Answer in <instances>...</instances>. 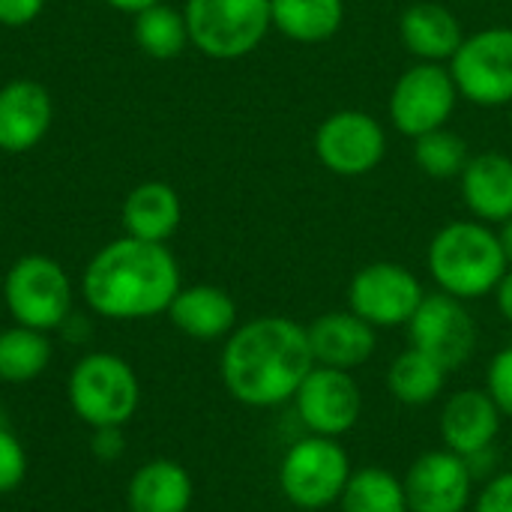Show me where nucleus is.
Instances as JSON below:
<instances>
[{
	"mask_svg": "<svg viewBox=\"0 0 512 512\" xmlns=\"http://www.w3.org/2000/svg\"><path fill=\"white\" fill-rule=\"evenodd\" d=\"M312 369L309 333L285 315L237 324L225 339L219 360L225 390L246 408H279L294 402Z\"/></svg>",
	"mask_w": 512,
	"mask_h": 512,
	"instance_id": "nucleus-1",
	"label": "nucleus"
},
{
	"mask_svg": "<svg viewBox=\"0 0 512 512\" xmlns=\"http://www.w3.org/2000/svg\"><path fill=\"white\" fill-rule=\"evenodd\" d=\"M180 288V267L171 249L135 237L102 246L81 276L84 303L111 321L156 318L168 312Z\"/></svg>",
	"mask_w": 512,
	"mask_h": 512,
	"instance_id": "nucleus-2",
	"label": "nucleus"
},
{
	"mask_svg": "<svg viewBox=\"0 0 512 512\" xmlns=\"http://www.w3.org/2000/svg\"><path fill=\"white\" fill-rule=\"evenodd\" d=\"M426 264L438 291L465 303L495 294L510 270L498 231L480 219L444 225L429 243Z\"/></svg>",
	"mask_w": 512,
	"mask_h": 512,
	"instance_id": "nucleus-3",
	"label": "nucleus"
},
{
	"mask_svg": "<svg viewBox=\"0 0 512 512\" xmlns=\"http://www.w3.org/2000/svg\"><path fill=\"white\" fill-rule=\"evenodd\" d=\"M351 474L354 465L339 438L306 435L285 450L279 462V489L291 507L318 512L339 504Z\"/></svg>",
	"mask_w": 512,
	"mask_h": 512,
	"instance_id": "nucleus-4",
	"label": "nucleus"
},
{
	"mask_svg": "<svg viewBox=\"0 0 512 512\" xmlns=\"http://www.w3.org/2000/svg\"><path fill=\"white\" fill-rule=\"evenodd\" d=\"M189 42L210 60H240L273 30L270 0H186Z\"/></svg>",
	"mask_w": 512,
	"mask_h": 512,
	"instance_id": "nucleus-5",
	"label": "nucleus"
},
{
	"mask_svg": "<svg viewBox=\"0 0 512 512\" xmlns=\"http://www.w3.org/2000/svg\"><path fill=\"white\" fill-rule=\"evenodd\" d=\"M69 405L90 429L123 426L141 405V384L135 369L105 351L81 357L69 375Z\"/></svg>",
	"mask_w": 512,
	"mask_h": 512,
	"instance_id": "nucleus-6",
	"label": "nucleus"
},
{
	"mask_svg": "<svg viewBox=\"0 0 512 512\" xmlns=\"http://www.w3.org/2000/svg\"><path fill=\"white\" fill-rule=\"evenodd\" d=\"M3 300L15 324L51 333L72 315V282L54 258L24 255L3 279Z\"/></svg>",
	"mask_w": 512,
	"mask_h": 512,
	"instance_id": "nucleus-7",
	"label": "nucleus"
},
{
	"mask_svg": "<svg viewBox=\"0 0 512 512\" xmlns=\"http://www.w3.org/2000/svg\"><path fill=\"white\" fill-rule=\"evenodd\" d=\"M450 72L468 102L480 108L512 105V27H486L465 36Z\"/></svg>",
	"mask_w": 512,
	"mask_h": 512,
	"instance_id": "nucleus-8",
	"label": "nucleus"
},
{
	"mask_svg": "<svg viewBox=\"0 0 512 512\" xmlns=\"http://www.w3.org/2000/svg\"><path fill=\"white\" fill-rule=\"evenodd\" d=\"M459 102V87L453 81L450 66L417 60L411 69L399 75L390 93V120L408 135L420 138L432 129L447 126Z\"/></svg>",
	"mask_w": 512,
	"mask_h": 512,
	"instance_id": "nucleus-9",
	"label": "nucleus"
},
{
	"mask_svg": "<svg viewBox=\"0 0 512 512\" xmlns=\"http://www.w3.org/2000/svg\"><path fill=\"white\" fill-rule=\"evenodd\" d=\"M426 291L420 279L393 261H375L354 273L348 285V309L375 330L408 327Z\"/></svg>",
	"mask_w": 512,
	"mask_h": 512,
	"instance_id": "nucleus-10",
	"label": "nucleus"
},
{
	"mask_svg": "<svg viewBox=\"0 0 512 512\" xmlns=\"http://www.w3.org/2000/svg\"><path fill=\"white\" fill-rule=\"evenodd\" d=\"M411 348L423 351L447 372L465 366L477 351V321L468 312L465 300H456L444 291L426 294L414 318L408 321Z\"/></svg>",
	"mask_w": 512,
	"mask_h": 512,
	"instance_id": "nucleus-11",
	"label": "nucleus"
},
{
	"mask_svg": "<svg viewBox=\"0 0 512 512\" xmlns=\"http://www.w3.org/2000/svg\"><path fill=\"white\" fill-rule=\"evenodd\" d=\"M387 153L384 126L357 108L333 111L315 132V156L336 177H363L381 165Z\"/></svg>",
	"mask_w": 512,
	"mask_h": 512,
	"instance_id": "nucleus-12",
	"label": "nucleus"
},
{
	"mask_svg": "<svg viewBox=\"0 0 512 512\" xmlns=\"http://www.w3.org/2000/svg\"><path fill=\"white\" fill-rule=\"evenodd\" d=\"M297 417L309 435L342 438L348 435L363 414V393L351 372L315 366L294 396Z\"/></svg>",
	"mask_w": 512,
	"mask_h": 512,
	"instance_id": "nucleus-13",
	"label": "nucleus"
},
{
	"mask_svg": "<svg viewBox=\"0 0 512 512\" xmlns=\"http://www.w3.org/2000/svg\"><path fill=\"white\" fill-rule=\"evenodd\" d=\"M402 486L411 512H465L477 495L471 462L447 447L417 456Z\"/></svg>",
	"mask_w": 512,
	"mask_h": 512,
	"instance_id": "nucleus-14",
	"label": "nucleus"
},
{
	"mask_svg": "<svg viewBox=\"0 0 512 512\" xmlns=\"http://www.w3.org/2000/svg\"><path fill=\"white\" fill-rule=\"evenodd\" d=\"M501 423H504V414L498 411L492 396L486 390L471 387V390L453 393L444 402L438 432L447 450L459 453L468 462H477L495 447L501 435Z\"/></svg>",
	"mask_w": 512,
	"mask_h": 512,
	"instance_id": "nucleus-15",
	"label": "nucleus"
},
{
	"mask_svg": "<svg viewBox=\"0 0 512 512\" xmlns=\"http://www.w3.org/2000/svg\"><path fill=\"white\" fill-rule=\"evenodd\" d=\"M54 105L39 81L18 78L0 87V150L27 153L51 129Z\"/></svg>",
	"mask_w": 512,
	"mask_h": 512,
	"instance_id": "nucleus-16",
	"label": "nucleus"
},
{
	"mask_svg": "<svg viewBox=\"0 0 512 512\" xmlns=\"http://www.w3.org/2000/svg\"><path fill=\"white\" fill-rule=\"evenodd\" d=\"M309 348L315 357V366H330V369H345L354 372L378 348V330L366 324L360 315L348 312H327L318 315L309 327Z\"/></svg>",
	"mask_w": 512,
	"mask_h": 512,
	"instance_id": "nucleus-17",
	"label": "nucleus"
},
{
	"mask_svg": "<svg viewBox=\"0 0 512 512\" xmlns=\"http://www.w3.org/2000/svg\"><path fill=\"white\" fill-rule=\"evenodd\" d=\"M399 36L408 54L423 63H450L459 45L465 42L462 21L435 0L411 3L399 18Z\"/></svg>",
	"mask_w": 512,
	"mask_h": 512,
	"instance_id": "nucleus-18",
	"label": "nucleus"
},
{
	"mask_svg": "<svg viewBox=\"0 0 512 512\" xmlns=\"http://www.w3.org/2000/svg\"><path fill=\"white\" fill-rule=\"evenodd\" d=\"M465 207L486 225L512 216V159L507 153H477L459 174Z\"/></svg>",
	"mask_w": 512,
	"mask_h": 512,
	"instance_id": "nucleus-19",
	"label": "nucleus"
},
{
	"mask_svg": "<svg viewBox=\"0 0 512 512\" xmlns=\"http://www.w3.org/2000/svg\"><path fill=\"white\" fill-rule=\"evenodd\" d=\"M165 315L183 336L198 342L228 339L237 327V303L216 285L180 288Z\"/></svg>",
	"mask_w": 512,
	"mask_h": 512,
	"instance_id": "nucleus-20",
	"label": "nucleus"
},
{
	"mask_svg": "<svg viewBox=\"0 0 512 512\" xmlns=\"http://www.w3.org/2000/svg\"><path fill=\"white\" fill-rule=\"evenodd\" d=\"M195 486L189 471L171 459H153L141 465L126 489L129 512H189Z\"/></svg>",
	"mask_w": 512,
	"mask_h": 512,
	"instance_id": "nucleus-21",
	"label": "nucleus"
},
{
	"mask_svg": "<svg viewBox=\"0 0 512 512\" xmlns=\"http://www.w3.org/2000/svg\"><path fill=\"white\" fill-rule=\"evenodd\" d=\"M183 219L180 195L174 186L162 180H147L135 186L123 201V228L126 237L147 240V243H165Z\"/></svg>",
	"mask_w": 512,
	"mask_h": 512,
	"instance_id": "nucleus-22",
	"label": "nucleus"
},
{
	"mask_svg": "<svg viewBox=\"0 0 512 512\" xmlns=\"http://www.w3.org/2000/svg\"><path fill=\"white\" fill-rule=\"evenodd\" d=\"M273 27L303 45L327 42L345 21V0H270Z\"/></svg>",
	"mask_w": 512,
	"mask_h": 512,
	"instance_id": "nucleus-23",
	"label": "nucleus"
},
{
	"mask_svg": "<svg viewBox=\"0 0 512 512\" xmlns=\"http://www.w3.org/2000/svg\"><path fill=\"white\" fill-rule=\"evenodd\" d=\"M447 369L417 348H405L387 369V390L399 405L426 408L447 387Z\"/></svg>",
	"mask_w": 512,
	"mask_h": 512,
	"instance_id": "nucleus-24",
	"label": "nucleus"
},
{
	"mask_svg": "<svg viewBox=\"0 0 512 512\" xmlns=\"http://www.w3.org/2000/svg\"><path fill=\"white\" fill-rule=\"evenodd\" d=\"M51 363L48 333L33 327H6L0 330V381L27 384L39 378Z\"/></svg>",
	"mask_w": 512,
	"mask_h": 512,
	"instance_id": "nucleus-25",
	"label": "nucleus"
},
{
	"mask_svg": "<svg viewBox=\"0 0 512 512\" xmlns=\"http://www.w3.org/2000/svg\"><path fill=\"white\" fill-rule=\"evenodd\" d=\"M339 512H411L405 486L381 465L357 468L339 498Z\"/></svg>",
	"mask_w": 512,
	"mask_h": 512,
	"instance_id": "nucleus-26",
	"label": "nucleus"
},
{
	"mask_svg": "<svg viewBox=\"0 0 512 512\" xmlns=\"http://www.w3.org/2000/svg\"><path fill=\"white\" fill-rule=\"evenodd\" d=\"M132 18H135L132 24L135 45L153 60H174L186 51V45H192L186 15L168 3H156Z\"/></svg>",
	"mask_w": 512,
	"mask_h": 512,
	"instance_id": "nucleus-27",
	"label": "nucleus"
},
{
	"mask_svg": "<svg viewBox=\"0 0 512 512\" xmlns=\"http://www.w3.org/2000/svg\"><path fill=\"white\" fill-rule=\"evenodd\" d=\"M471 153H468V141L441 126V129H432L420 138H414V162L417 168L432 177V180H453L465 171Z\"/></svg>",
	"mask_w": 512,
	"mask_h": 512,
	"instance_id": "nucleus-28",
	"label": "nucleus"
},
{
	"mask_svg": "<svg viewBox=\"0 0 512 512\" xmlns=\"http://www.w3.org/2000/svg\"><path fill=\"white\" fill-rule=\"evenodd\" d=\"M486 393L504 414V420H512V345L501 348L486 372Z\"/></svg>",
	"mask_w": 512,
	"mask_h": 512,
	"instance_id": "nucleus-29",
	"label": "nucleus"
},
{
	"mask_svg": "<svg viewBox=\"0 0 512 512\" xmlns=\"http://www.w3.org/2000/svg\"><path fill=\"white\" fill-rule=\"evenodd\" d=\"M24 474H27L24 447L9 429L0 426V495L15 492L24 483Z\"/></svg>",
	"mask_w": 512,
	"mask_h": 512,
	"instance_id": "nucleus-30",
	"label": "nucleus"
},
{
	"mask_svg": "<svg viewBox=\"0 0 512 512\" xmlns=\"http://www.w3.org/2000/svg\"><path fill=\"white\" fill-rule=\"evenodd\" d=\"M474 512H512V471H501L486 480L474 495Z\"/></svg>",
	"mask_w": 512,
	"mask_h": 512,
	"instance_id": "nucleus-31",
	"label": "nucleus"
},
{
	"mask_svg": "<svg viewBox=\"0 0 512 512\" xmlns=\"http://www.w3.org/2000/svg\"><path fill=\"white\" fill-rule=\"evenodd\" d=\"M123 426H102V429H93V441H90V450L96 459L102 462H114L123 456L126 450V441H123Z\"/></svg>",
	"mask_w": 512,
	"mask_h": 512,
	"instance_id": "nucleus-32",
	"label": "nucleus"
},
{
	"mask_svg": "<svg viewBox=\"0 0 512 512\" xmlns=\"http://www.w3.org/2000/svg\"><path fill=\"white\" fill-rule=\"evenodd\" d=\"M45 0H0V24L3 27H24L39 18Z\"/></svg>",
	"mask_w": 512,
	"mask_h": 512,
	"instance_id": "nucleus-33",
	"label": "nucleus"
},
{
	"mask_svg": "<svg viewBox=\"0 0 512 512\" xmlns=\"http://www.w3.org/2000/svg\"><path fill=\"white\" fill-rule=\"evenodd\" d=\"M495 303H498L501 318H504L507 324H512V267L504 273L501 285L495 288Z\"/></svg>",
	"mask_w": 512,
	"mask_h": 512,
	"instance_id": "nucleus-34",
	"label": "nucleus"
},
{
	"mask_svg": "<svg viewBox=\"0 0 512 512\" xmlns=\"http://www.w3.org/2000/svg\"><path fill=\"white\" fill-rule=\"evenodd\" d=\"M111 9H117V12H126V15H138V12H144V9H150V6H156V3H162V0H105Z\"/></svg>",
	"mask_w": 512,
	"mask_h": 512,
	"instance_id": "nucleus-35",
	"label": "nucleus"
},
{
	"mask_svg": "<svg viewBox=\"0 0 512 512\" xmlns=\"http://www.w3.org/2000/svg\"><path fill=\"white\" fill-rule=\"evenodd\" d=\"M498 237H501V246H504V255H507V261H510L512 267V216L501 225V231H498Z\"/></svg>",
	"mask_w": 512,
	"mask_h": 512,
	"instance_id": "nucleus-36",
	"label": "nucleus"
},
{
	"mask_svg": "<svg viewBox=\"0 0 512 512\" xmlns=\"http://www.w3.org/2000/svg\"><path fill=\"white\" fill-rule=\"evenodd\" d=\"M510 129H512V114H510Z\"/></svg>",
	"mask_w": 512,
	"mask_h": 512,
	"instance_id": "nucleus-37",
	"label": "nucleus"
}]
</instances>
